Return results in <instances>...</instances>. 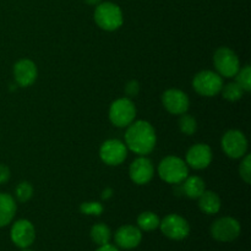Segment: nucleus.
Masks as SVG:
<instances>
[{"mask_svg": "<svg viewBox=\"0 0 251 251\" xmlns=\"http://www.w3.org/2000/svg\"><path fill=\"white\" fill-rule=\"evenodd\" d=\"M157 136L153 126L146 120L132 122L125 132V145L134 153L145 156L153 151Z\"/></svg>", "mask_w": 251, "mask_h": 251, "instance_id": "nucleus-1", "label": "nucleus"}, {"mask_svg": "<svg viewBox=\"0 0 251 251\" xmlns=\"http://www.w3.org/2000/svg\"><path fill=\"white\" fill-rule=\"evenodd\" d=\"M95 21L100 28L113 32L120 28L124 22V16L119 5L112 1H102L96 6Z\"/></svg>", "mask_w": 251, "mask_h": 251, "instance_id": "nucleus-2", "label": "nucleus"}, {"mask_svg": "<svg viewBox=\"0 0 251 251\" xmlns=\"http://www.w3.org/2000/svg\"><path fill=\"white\" fill-rule=\"evenodd\" d=\"M159 178L168 184H180L189 176V167L176 156H167L158 166Z\"/></svg>", "mask_w": 251, "mask_h": 251, "instance_id": "nucleus-3", "label": "nucleus"}, {"mask_svg": "<svg viewBox=\"0 0 251 251\" xmlns=\"http://www.w3.org/2000/svg\"><path fill=\"white\" fill-rule=\"evenodd\" d=\"M193 87L203 97H215L223 87V78L220 74L211 70L200 71L193 80Z\"/></svg>", "mask_w": 251, "mask_h": 251, "instance_id": "nucleus-4", "label": "nucleus"}, {"mask_svg": "<svg viewBox=\"0 0 251 251\" xmlns=\"http://www.w3.org/2000/svg\"><path fill=\"white\" fill-rule=\"evenodd\" d=\"M136 117V107L130 98L124 97L114 100L109 108V119L118 127H127Z\"/></svg>", "mask_w": 251, "mask_h": 251, "instance_id": "nucleus-5", "label": "nucleus"}, {"mask_svg": "<svg viewBox=\"0 0 251 251\" xmlns=\"http://www.w3.org/2000/svg\"><path fill=\"white\" fill-rule=\"evenodd\" d=\"M213 64L221 76L234 77L240 69V61L234 50L228 47H221L213 54Z\"/></svg>", "mask_w": 251, "mask_h": 251, "instance_id": "nucleus-6", "label": "nucleus"}, {"mask_svg": "<svg viewBox=\"0 0 251 251\" xmlns=\"http://www.w3.org/2000/svg\"><path fill=\"white\" fill-rule=\"evenodd\" d=\"M159 228L161 232L172 240H184L190 234L189 222L176 213L167 215L159 223Z\"/></svg>", "mask_w": 251, "mask_h": 251, "instance_id": "nucleus-7", "label": "nucleus"}, {"mask_svg": "<svg viewBox=\"0 0 251 251\" xmlns=\"http://www.w3.org/2000/svg\"><path fill=\"white\" fill-rule=\"evenodd\" d=\"M242 232L240 223L233 217H222L216 220L211 226V235L221 243L234 242Z\"/></svg>", "mask_w": 251, "mask_h": 251, "instance_id": "nucleus-8", "label": "nucleus"}, {"mask_svg": "<svg viewBox=\"0 0 251 251\" xmlns=\"http://www.w3.org/2000/svg\"><path fill=\"white\" fill-rule=\"evenodd\" d=\"M222 149L229 158H243L248 151V140L240 130H228L222 137Z\"/></svg>", "mask_w": 251, "mask_h": 251, "instance_id": "nucleus-9", "label": "nucleus"}, {"mask_svg": "<svg viewBox=\"0 0 251 251\" xmlns=\"http://www.w3.org/2000/svg\"><path fill=\"white\" fill-rule=\"evenodd\" d=\"M127 147L118 139L107 140L100 149V157L108 166H119L126 159Z\"/></svg>", "mask_w": 251, "mask_h": 251, "instance_id": "nucleus-10", "label": "nucleus"}, {"mask_svg": "<svg viewBox=\"0 0 251 251\" xmlns=\"http://www.w3.org/2000/svg\"><path fill=\"white\" fill-rule=\"evenodd\" d=\"M12 243L20 249H27L36 240V229L28 220H19L12 225L10 230Z\"/></svg>", "mask_w": 251, "mask_h": 251, "instance_id": "nucleus-11", "label": "nucleus"}, {"mask_svg": "<svg viewBox=\"0 0 251 251\" xmlns=\"http://www.w3.org/2000/svg\"><path fill=\"white\" fill-rule=\"evenodd\" d=\"M162 102L164 108L168 110L171 114L181 115L188 112L190 100L188 95L178 88H169L162 95Z\"/></svg>", "mask_w": 251, "mask_h": 251, "instance_id": "nucleus-12", "label": "nucleus"}, {"mask_svg": "<svg viewBox=\"0 0 251 251\" xmlns=\"http://www.w3.org/2000/svg\"><path fill=\"white\" fill-rule=\"evenodd\" d=\"M115 244L124 250H132L141 244L142 230L135 226H122L114 234Z\"/></svg>", "mask_w": 251, "mask_h": 251, "instance_id": "nucleus-13", "label": "nucleus"}, {"mask_svg": "<svg viewBox=\"0 0 251 251\" xmlns=\"http://www.w3.org/2000/svg\"><path fill=\"white\" fill-rule=\"evenodd\" d=\"M212 150L206 144H196L186 152V162L188 167L193 169H205L212 162Z\"/></svg>", "mask_w": 251, "mask_h": 251, "instance_id": "nucleus-14", "label": "nucleus"}, {"mask_svg": "<svg viewBox=\"0 0 251 251\" xmlns=\"http://www.w3.org/2000/svg\"><path fill=\"white\" fill-rule=\"evenodd\" d=\"M154 168L152 162L145 156L139 157L135 159L129 168V176L130 179L134 181L137 185H145V184L150 183L153 178Z\"/></svg>", "mask_w": 251, "mask_h": 251, "instance_id": "nucleus-15", "label": "nucleus"}, {"mask_svg": "<svg viewBox=\"0 0 251 251\" xmlns=\"http://www.w3.org/2000/svg\"><path fill=\"white\" fill-rule=\"evenodd\" d=\"M38 76L36 64L29 59H21L14 65L15 82L20 87H29Z\"/></svg>", "mask_w": 251, "mask_h": 251, "instance_id": "nucleus-16", "label": "nucleus"}, {"mask_svg": "<svg viewBox=\"0 0 251 251\" xmlns=\"http://www.w3.org/2000/svg\"><path fill=\"white\" fill-rule=\"evenodd\" d=\"M16 211L17 205L14 196L6 193H0V228L6 227L12 222Z\"/></svg>", "mask_w": 251, "mask_h": 251, "instance_id": "nucleus-17", "label": "nucleus"}, {"mask_svg": "<svg viewBox=\"0 0 251 251\" xmlns=\"http://www.w3.org/2000/svg\"><path fill=\"white\" fill-rule=\"evenodd\" d=\"M198 200L199 207L206 215H216V213L220 212L222 202H221L220 196L215 191L205 190Z\"/></svg>", "mask_w": 251, "mask_h": 251, "instance_id": "nucleus-18", "label": "nucleus"}, {"mask_svg": "<svg viewBox=\"0 0 251 251\" xmlns=\"http://www.w3.org/2000/svg\"><path fill=\"white\" fill-rule=\"evenodd\" d=\"M206 190L205 181L198 176H186L183 181V193L190 199H199Z\"/></svg>", "mask_w": 251, "mask_h": 251, "instance_id": "nucleus-19", "label": "nucleus"}, {"mask_svg": "<svg viewBox=\"0 0 251 251\" xmlns=\"http://www.w3.org/2000/svg\"><path fill=\"white\" fill-rule=\"evenodd\" d=\"M90 235L92 242L100 247V245L109 244L110 239H112V230L104 223H97V225L92 226Z\"/></svg>", "mask_w": 251, "mask_h": 251, "instance_id": "nucleus-20", "label": "nucleus"}, {"mask_svg": "<svg viewBox=\"0 0 251 251\" xmlns=\"http://www.w3.org/2000/svg\"><path fill=\"white\" fill-rule=\"evenodd\" d=\"M159 223H161V220L158 216L151 211L140 213L137 217V227L144 232H152V230L157 229L159 228Z\"/></svg>", "mask_w": 251, "mask_h": 251, "instance_id": "nucleus-21", "label": "nucleus"}, {"mask_svg": "<svg viewBox=\"0 0 251 251\" xmlns=\"http://www.w3.org/2000/svg\"><path fill=\"white\" fill-rule=\"evenodd\" d=\"M221 92H222L223 98L229 100V102H237L244 95V90L237 82H230L228 85L223 86Z\"/></svg>", "mask_w": 251, "mask_h": 251, "instance_id": "nucleus-22", "label": "nucleus"}, {"mask_svg": "<svg viewBox=\"0 0 251 251\" xmlns=\"http://www.w3.org/2000/svg\"><path fill=\"white\" fill-rule=\"evenodd\" d=\"M179 129L184 135L190 136V135L195 134L196 130H198V122L193 115L184 113L179 118Z\"/></svg>", "mask_w": 251, "mask_h": 251, "instance_id": "nucleus-23", "label": "nucleus"}, {"mask_svg": "<svg viewBox=\"0 0 251 251\" xmlns=\"http://www.w3.org/2000/svg\"><path fill=\"white\" fill-rule=\"evenodd\" d=\"M235 77V82L244 90V92H250L251 91V66L245 65L244 68L239 69Z\"/></svg>", "mask_w": 251, "mask_h": 251, "instance_id": "nucleus-24", "label": "nucleus"}, {"mask_svg": "<svg viewBox=\"0 0 251 251\" xmlns=\"http://www.w3.org/2000/svg\"><path fill=\"white\" fill-rule=\"evenodd\" d=\"M33 196V186L28 181H21L15 189V198L19 202H27Z\"/></svg>", "mask_w": 251, "mask_h": 251, "instance_id": "nucleus-25", "label": "nucleus"}, {"mask_svg": "<svg viewBox=\"0 0 251 251\" xmlns=\"http://www.w3.org/2000/svg\"><path fill=\"white\" fill-rule=\"evenodd\" d=\"M80 211L86 216H100L104 211V207L98 201H87L81 203Z\"/></svg>", "mask_w": 251, "mask_h": 251, "instance_id": "nucleus-26", "label": "nucleus"}, {"mask_svg": "<svg viewBox=\"0 0 251 251\" xmlns=\"http://www.w3.org/2000/svg\"><path fill=\"white\" fill-rule=\"evenodd\" d=\"M239 174L240 178L245 181L247 184H250L251 181V156L250 154H245L243 158L242 163L239 167Z\"/></svg>", "mask_w": 251, "mask_h": 251, "instance_id": "nucleus-27", "label": "nucleus"}, {"mask_svg": "<svg viewBox=\"0 0 251 251\" xmlns=\"http://www.w3.org/2000/svg\"><path fill=\"white\" fill-rule=\"evenodd\" d=\"M140 92V83L137 82L136 80H131L129 81V82L126 83V86H125V93H126L127 98H134L136 97L137 95H139Z\"/></svg>", "mask_w": 251, "mask_h": 251, "instance_id": "nucleus-28", "label": "nucleus"}, {"mask_svg": "<svg viewBox=\"0 0 251 251\" xmlns=\"http://www.w3.org/2000/svg\"><path fill=\"white\" fill-rule=\"evenodd\" d=\"M10 179V169L5 164L0 163V185L5 184Z\"/></svg>", "mask_w": 251, "mask_h": 251, "instance_id": "nucleus-29", "label": "nucleus"}, {"mask_svg": "<svg viewBox=\"0 0 251 251\" xmlns=\"http://www.w3.org/2000/svg\"><path fill=\"white\" fill-rule=\"evenodd\" d=\"M96 251H120L119 248L114 247L112 244H105V245H100Z\"/></svg>", "mask_w": 251, "mask_h": 251, "instance_id": "nucleus-30", "label": "nucleus"}, {"mask_svg": "<svg viewBox=\"0 0 251 251\" xmlns=\"http://www.w3.org/2000/svg\"><path fill=\"white\" fill-rule=\"evenodd\" d=\"M113 196V190L110 188H107L103 190L102 193V199L103 200H108V199H110Z\"/></svg>", "mask_w": 251, "mask_h": 251, "instance_id": "nucleus-31", "label": "nucleus"}, {"mask_svg": "<svg viewBox=\"0 0 251 251\" xmlns=\"http://www.w3.org/2000/svg\"><path fill=\"white\" fill-rule=\"evenodd\" d=\"M86 4L88 5H92V6H97L100 2H102V0H85Z\"/></svg>", "mask_w": 251, "mask_h": 251, "instance_id": "nucleus-32", "label": "nucleus"}, {"mask_svg": "<svg viewBox=\"0 0 251 251\" xmlns=\"http://www.w3.org/2000/svg\"><path fill=\"white\" fill-rule=\"evenodd\" d=\"M21 251H33V250H29V249H28V248H27V249H22Z\"/></svg>", "mask_w": 251, "mask_h": 251, "instance_id": "nucleus-33", "label": "nucleus"}]
</instances>
